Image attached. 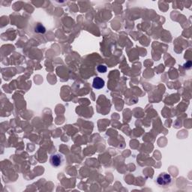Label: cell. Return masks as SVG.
<instances>
[{"instance_id":"1","label":"cell","mask_w":192,"mask_h":192,"mask_svg":"<svg viewBox=\"0 0 192 192\" xmlns=\"http://www.w3.org/2000/svg\"><path fill=\"white\" fill-rule=\"evenodd\" d=\"M156 182L157 184H158V186L167 187L172 184L173 180L172 177H171L170 174H166V173H162V174H161L160 175L158 176Z\"/></svg>"},{"instance_id":"2","label":"cell","mask_w":192,"mask_h":192,"mask_svg":"<svg viewBox=\"0 0 192 192\" xmlns=\"http://www.w3.org/2000/svg\"><path fill=\"white\" fill-rule=\"evenodd\" d=\"M63 160L64 158L61 154H55V155H52L50 158V163L53 167H58L62 165Z\"/></svg>"},{"instance_id":"3","label":"cell","mask_w":192,"mask_h":192,"mask_svg":"<svg viewBox=\"0 0 192 192\" xmlns=\"http://www.w3.org/2000/svg\"><path fill=\"white\" fill-rule=\"evenodd\" d=\"M92 86L94 89H101L104 86V80L101 77H96L93 80Z\"/></svg>"},{"instance_id":"4","label":"cell","mask_w":192,"mask_h":192,"mask_svg":"<svg viewBox=\"0 0 192 192\" xmlns=\"http://www.w3.org/2000/svg\"><path fill=\"white\" fill-rule=\"evenodd\" d=\"M35 32H38V33H42L43 34L46 32V29H45V27H44V26L39 23L37 26H36L35 28Z\"/></svg>"},{"instance_id":"5","label":"cell","mask_w":192,"mask_h":192,"mask_svg":"<svg viewBox=\"0 0 192 192\" xmlns=\"http://www.w3.org/2000/svg\"><path fill=\"white\" fill-rule=\"evenodd\" d=\"M97 70L100 73H105L107 71V67L104 66V65H100L97 67Z\"/></svg>"}]
</instances>
